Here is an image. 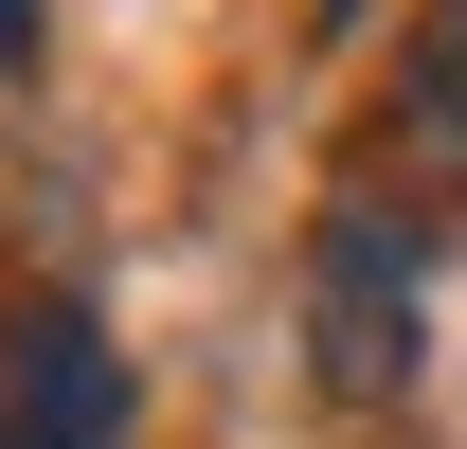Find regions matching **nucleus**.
Segmentation results:
<instances>
[{
	"label": "nucleus",
	"instance_id": "nucleus-2",
	"mask_svg": "<svg viewBox=\"0 0 467 449\" xmlns=\"http://www.w3.org/2000/svg\"><path fill=\"white\" fill-rule=\"evenodd\" d=\"M0 449H126V360L90 306H18L0 324Z\"/></svg>",
	"mask_w": 467,
	"mask_h": 449
},
{
	"label": "nucleus",
	"instance_id": "nucleus-3",
	"mask_svg": "<svg viewBox=\"0 0 467 449\" xmlns=\"http://www.w3.org/2000/svg\"><path fill=\"white\" fill-rule=\"evenodd\" d=\"M396 109H413V144H450V162H467V0L413 18V90H396Z\"/></svg>",
	"mask_w": 467,
	"mask_h": 449
},
{
	"label": "nucleus",
	"instance_id": "nucleus-1",
	"mask_svg": "<svg viewBox=\"0 0 467 449\" xmlns=\"http://www.w3.org/2000/svg\"><path fill=\"white\" fill-rule=\"evenodd\" d=\"M413 216L396 198H342V216L306 234V378L342 395V413H378V395H413Z\"/></svg>",
	"mask_w": 467,
	"mask_h": 449
},
{
	"label": "nucleus",
	"instance_id": "nucleus-4",
	"mask_svg": "<svg viewBox=\"0 0 467 449\" xmlns=\"http://www.w3.org/2000/svg\"><path fill=\"white\" fill-rule=\"evenodd\" d=\"M18 55H36V0H0V72H18Z\"/></svg>",
	"mask_w": 467,
	"mask_h": 449
}]
</instances>
